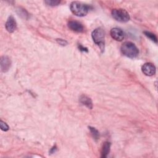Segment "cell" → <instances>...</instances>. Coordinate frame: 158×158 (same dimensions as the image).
Masks as SVG:
<instances>
[{"label":"cell","mask_w":158,"mask_h":158,"mask_svg":"<svg viewBox=\"0 0 158 158\" xmlns=\"http://www.w3.org/2000/svg\"><path fill=\"white\" fill-rule=\"evenodd\" d=\"M88 128L90 131V133H91L93 139L95 141H98L99 139V136H100L99 131L94 127H88Z\"/></svg>","instance_id":"7c38bea8"},{"label":"cell","mask_w":158,"mask_h":158,"mask_svg":"<svg viewBox=\"0 0 158 158\" xmlns=\"http://www.w3.org/2000/svg\"><path fill=\"white\" fill-rule=\"evenodd\" d=\"M144 34L148 38H149L151 40H152V41H154V43H157V39L156 36L154 34H153V33H151V32H149V31H144Z\"/></svg>","instance_id":"4fadbf2b"},{"label":"cell","mask_w":158,"mask_h":158,"mask_svg":"<svg viewBox=\"0 0 158 158\" xmlns=\"http://www.w3.org/2000/svg\"><path fill=\"white\" fill-rule=\"evenodd\" d=\"M110 143L109 142L106 141L104 143L101 150V157H106L108 155V154L110 152Z\"/></svg>","instance_id":"8fae6325"},{"label":"cell","mask_w":158,"mask_h":158,"mask_svg":"<svg viewBox=\"0 0 158 158\" xmlns=\"http://www.w3.org/2000/svg\"><path fill=\"white\" fill-rule=\"evenodd\" d=\"M80 102L85 105L86 107H87L88 109H91L93 108V102L92 101L91 99L90 98H89L88 96L85 95V94H82L80 96V99H79Z\"/></svg>","instance_id":"30bf717a"},{"label":"cell","mask_w":158,"mask_h":158,"mask_svg":"<svg viewBox=\"0 0 158 158\" xmlns=\"http://www.w3.org/2000/svg\"><path fill=\"white\" fill-rule=\"evenodd\" d=\"M110 34L111 37L118 41H121L124 39L125 35L123 31L118 28H113L110 30Z\"/></svg>","instance_id":"8992f818"},{"label":"cell","mask_w":158,"mask_h":158,"mask_svg":"<svg viewBox=\"0 0 158 158\" xmlns=\"http://www.w3.org/2000/svg\"><path fill=\"white\" fill-rule=\"evenodd\" d=\"M56 41H57V42L59 44H60V45L65 46V45L67 44V42L65 40H62V39H57Z\"/></svg>","instance_id":"2e32d148"},{"label":"cell","mask_w":158,"mask_h":158,"mask_svg":"<svg viewBox=\"0 0 158 158\" xmlns=\"http://www.w3.org/2000/svg\"><path fill=\"white\" fill-rule=\"evenodd\" d=\"M122 54L129 58L133 59L138 56L139 50L135 44L130 41L124 42L120 48Z\"/></svg>","instance_id":"7a4b0ae2"},{"label":"cell","mask_w":158,"mask_h":158,"mask_svg":"<svg viewBox=\"0 0 158 158\" xmlns=\"http://www.w3.org/2000/svg\"><path fill=\"white\" fill-rule=\"evenodd\" d=\"M78 48H79V49L80 50V51H85V52H88V49L86 48H85V47H83L82 45H81V44H80V45H78Z\"/></svg>","instance_id":"e0dca14e"},{"label":"cell","mask_w":158,"mask_h":158,"mask_svg":"<svg viewBox=\"0 0 158 158\" xmlns=\"http://www.w3.org/2000/svg\"><path fill=\"white\" fill-rule=\"evenodd\" d=\"M56 150H57L56 146H53V147L51 149V150H50V152H51V153H54V152L56 151Z\"/></svg>","instance_id":"ac0fdd59"},{"label":"cell","mask_w":158,"mask_h":158,"mask_svg":"<svg viewBox=\"0 0 158 158\" xmlns=\"http://www.w3.org/2000/svg\"><path fill=\"white\" fill-rule=\"evenodd\" d=\"M91 9V6L78 1H73L70 5L71 12L78 17H84L86 15Z\"/></svg>","instance_id":"6da1fadb"},{"label":"cell","mask_w":158,"mask_h":158,"mask_svg":"<svg viewBox=\"0 0 158 158\" xmlns=\"http://www.w3.org/2000/svg\"><path fill=\"white\" fill-rule=\"evenodd\" d=\"M69 28L73 31L81 33L84 30V27L83 25L78 21L77 20H70L68 23Z\"/></svg>","instance_id":"52a82bcc"},{"label":"cell","mask_w":158,"mask_h":158,"mask_svg":"<svg viewBox=\"0 0 158 158\" xmlns=\"http://www.w3.org/2000/svg\"><path fill=\"white\" fill-rule=\"evenodd\" d=\"M143 73L146 76H152L156 73V67L152 63H145L141 68Z\"/></svg>","instance_id":"5b68a950"},{"label":"cell","mask_w":158,"mask_h":158,"mask_svg":"<svg viewBox=\"0 0 158 158\" xmlns=\"http://www.w3.org/2000/svg\"><path fill=\"white\" fill-rule=\"evenodd\" d=\"M1 70L2 72H7L11 66V60L7 56H2L1 58Z\"/></svg>","instance_id":"ba28073f"},{"label":"cell","mask_w":158,"mask_h":158,"mask_svg":"<svg viewBox=\"0 0 158 158\" xmlns=\"http://www.w3.org/2000/svg\"><path fill=\"white\" fill-rule=\"evenodd\" d=\"M44 2L46 4V5L49 6H58L60 3V1H54V0H46L44 1Z\"/></svg>","instance_id":"5bb4252c"},{"label":"cell","mask_w":158,"mask_h":158,"mask_svg":"<svg viewBox=\"0 0 158 158\" xmlns=\"http://www.w3.org/2000/svg\"><path fill=\"white\" fill-rule=\"evenodd\" d=\"M0 127L2 131H6L9 130V126L7 125L6 123L3 122L2 120H1V122H0Z\"/></svg>","instance_id":"9a60e30c"},{"label":"cell","mask_w":158,"mask_h":158,"mask_svg":"<svg viewBox=\"0 0 158 158\" xmlns=\"http://www.w3.org/2000/svg\"><path fill=\"white\" fill-rule=\"evenodd\" d=\"M6 29L9 33L14 32L17 28V23L13 16L10 15L8 17L6 25Z\"/></svg>","instance_id":"9c48e42d"},{"label":"cell","mask_w":158,"mask_h":158,"mask_svg":"<svg viewBox=\"0 0 158 158\" xmlns=\"http://www.w3.org/2000/svg\"><path fill=\"white\" fill-rule=\"evenodd\" d=\"M92 38L94 42V43L99 46L100 50L102 52L104 51V38H105V32L104 30L101 28H97L94 30L91 33Z\"/></svg>","instance_id":"3957f363"},{"label":"cell","mask_w":158,"mask_h":158,"mask_svg":"<svg viewBox=\"0 0 158 158\" xmlns=\"http://www.w3.org/2000/svg\"><path fill=\"white\" fill-rule=\"evenodd\" d=\"M111 14L115 20L120 22H127L130 19L129 14L123 9H114L112 10Z\"/></svg>","instance_id":"277c9868"}]
</instances>
